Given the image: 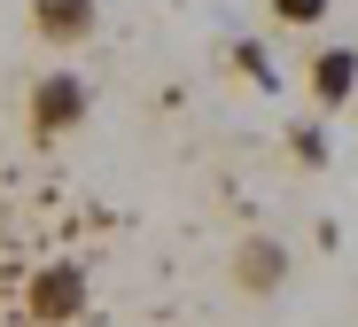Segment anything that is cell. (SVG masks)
Returning <instances> with one entry per match:
<instances>
[{"label":"cell","instance_id":"cell-1","mask_svg":"<svg viewBox=\"0 0 358 327\" xmlns=\"http://www.w3.org/2000/svg\"><path fill=\"white\" fill-rule=\"evenodd\" d=\"M24 319L31 327H71L86 319V265H39L24 281Z\"/></svg>","mask_w":358,"mask_h":327},{"label":"cell","instance_id":"cell-2","mask_svg":"<svg viewBox=\"0 0 358 327\" xmlns=\"http://www.w3.org/2000/svg\"><path fill=\"white\" fill-rule=\"evenodd\" d=\"M86 109H94V94H86L78 71H47V78L31 86V141H63V133H78Z\"/></svg>","mask_w":358,"mask_h":327},{"label":"cell","instance_id":"cell-3","mask_svg":"<svg viewBox=\"0 0 358 327\" xmlns=\"http://www.w3.org/2000/svg\"><path fill=\"white\" fill-rule=\"evenodd\" d=\"M226 281L242 288L250 304H265L273 288H288V242L280 234H242L234 257H226Z\"/></svg>","mask_w":358,"mask_h":327},{"label":"cell","instance_id":"cell-4","mask_svg":"<svg viewBox=\"0 0 358 327\" xmlns=\"http://www.w3.org/2000/svg\"><path fill=\"white\" fill-rule=\"evenodd\" d=\"M101 32V0H31V39L39 47H86Z\"/></svg>","mask_w":358,"mask_h":327},{"label":"cell","instance_id":"cell-5","mask_svg":"<svg viewBox=\"0 0 358 327\" xmlns=\"http://www.w3.org/2000/svg\"><path fill=\"white\" fill-rule=\"evenodd\" d=\"M304 86H312V102L320 109H343V102H358V47H320L312 55V71H304Z\"/></svg>","mask_w":358,"mask_h":327},{"label":"cell","instance_id":"cell-6","mask_svg":"<svg viewBox=\"0 0 358 327\" xmlns=\"http://www.w3.org/2000/svg\"><path fill=\"white\" fill-rule=\"evenodd\" d=\"M273 8V24H288V32H320L327 16H335V0H265Z\"/></svg>","mask_w":358,"mask_h":327},{"label":"cell","instance_id":"cell-7","mask_svg":"<svg viewBox=\"0 0 358 327\" xmlns=\"http://www.w3.org/2000/svg\"><path fill=\"white\" fill-rule=\"evenodd\" d=\"M234 71H242L250 86H265V94H280V71H273V55L257 39H234Z\"/></svg>","mask_w":358,"mask_h":327},{"label":"cell","instance_id":"cell-8","mask_svg":"<svg viewBox=\"0 0 358 327\" xmlns=\"http://www.w3.org/2000/svg\"><path fill=\"white\" fill-rule=\"evenodd\" d=\"M288 156L304 164V172H320L327 164V133H320V125H288Z\"/></svg>","mask_w":358,"mask_h":327}]
</instances>
